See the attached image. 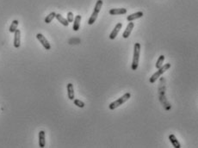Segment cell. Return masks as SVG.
I'll return each mask as SVG.
<instances>
[{
    "mask_svg": "<svg viewBox=\"0 0 198 148\" xmlns=\"http://www.w3.org/2000/svg\"><path fill=\"white\" fill-rule=\"evenodd\" d=\"M170 68H171V64H170V63L166 64V65H162L161 67H160V68L158 69V71H157L153 74V75L149 79V82H150L151 84L155 83L156 80H157L158 78H160V77L163 75V74H164L166 71H168Z\"/></svg>",
    "mask_w": 198,
    "mask_h": 148,
    "instance_id": "3957f363",
    "label": "cell"
},
{
    "mask_svg": "<svg viewBox=\"0 0 198 148\" xmlns=\"http://www.w3.org/2000/svg\"><path fill=\"white\" fill-rule=\"evenodd\" d=\"M67 21H68V22H73V20H74V16H73V13L72 12H68L67 13V19H66Z\"/></svg>",
    "mask_w": 198,
    "mask_h": 148,
    "instance_id": "44dd1931",
    "label": "cell"
},
{
    "mask_svg": "<svg viewBox=\"0 0 198 148\" xmlns=\"http://www.w3.org/2000/svg\"><path fill=\"white\" fill-rule=\"evenodd\" d=\"M67 95H68V98L70 100H74L75 96H74V88H73V85L69 83L67 85Z\"/></svg>",
    "mask_w": 198,
    "mask_h": 148,
    "instance_id": "5bb4252c",
    "label": "cell"
},
{
    "mask_svg": "<svg viewBox=\"0 0 198 148\" xmlns=\"http://www.w3.org/2000/svg\"><path fill=\"white\" fill-rule=\"evenodd\" d=\"M80 22H81V16L80 15L76 16V17L73 20V27H72V29L74 31H77L80 28Z\"/></svg>",
    "mask_w": 198,
    "mask_h": 148,
    "instance_id": "7c38bea8",
    "label": "cell"
},
{
    "mask_svg": "<svg viewBox=\"0 0 198 148\" xmlns=\"http://www.w3.org/2000/svg\"><path fill=\"white\" fill-rule=\"evenodd\" d=\"M36 38L37 40L42 43V45L43 46V48L46 49V50H50L51 49V45L50 43L48 42V41L46 39V37L42 34H36Z\"/></svg>",
    "mask_w": 198,
    "mask_h": 148,
    "instance_id": "8992f818",
    "label": "cell"
},
{
    "mask_svg": "<svg viewBox=\"0 0 198 148\" xmlns=\"http://www.w3.org/2000/svg\"><path fill=\"white\" fill-rule=\"evenodd\" d=\"M18 23H19V22H18L17 20H13V22H11V25L10 26L9 31H10L11 33H14V32L17 29Z\"/></svg>",
    "mask_w": 198,
    "mask_h": 148,
    "instance_id": "ac0fdd59",
    "label": "cell"
},
{
    "mask_svg": "<svg viewBox=\"0 0 198 148\" xmlns=\"http://www.w3.org/2000/svg\"><path fill=\"white\" fill-rule=\"evenodd\" d=\"M109 13L112 16H116V15H124L127 13V9L125 8H119V9H111Z\"/></svg>",
    "mask_w": 198,
    "mask_h": 148,
    "instance_id": "30bf717a",
    "label": "cell"
},
{
    "mask_svg": "<svg viewBox=\"0 0 198 148\" xmlns=\"http://www.w3.org/2000/svg\"><path fill=\"white\" fill-rule=\"evenodd\" d=\"M14 47L16 48H20L21 46V31L19 29H17L14 32Z\"/></svg>",
    "mask_w": 198,
    "mask_h": 148,
    "instance_id": "ba28073f",
    "label": "cell"
},
{
    "mask_svg": "<svg viewBox=\"0 0 198 148\" xmlns=\"http://www.w3.org/2000/svg\"><path fill=\"white\" fill-rule=\"evenodd\" d=\"M74 104H75L77 107L81 108L85 107V102H82V101H80L79 99H74Z\"/></svg>",
    "mask_w": 198,
    "mask_h": 148,
    "instance_id": "ffe728a7",
    "label": "cell"
},
{
    "mask_svg": "<svg viewBox=\"0 0 198 148\" xmlns=\"http://www.w3.org/2000/svg\"><path fill=\"white\" fill-rule=\"evenodd\" d=\"M103 3V0H97V1L95 8H94V11H93V12H92L90 19L88 20V24L89 25H92L96 22V20H97V18L98 17V14H99V12H100V11L102 9Z\"/></svg>",
    "mask_w": 198,
    "mask_h": 148,
    "instance_id": "277c9868",
    "label": "cell"
},
{
    "mask_svg": "<svg viewBox=\"0 0 198 148\" xmlns=\"http://www.w3.org/2000/svg\"><path fill=\"white\" fill-rule=\"evenodd\" d=\"M140 44L135 43L134 46V55H133V62L131 65V68L133 71H136L139 65L140 60Z\"/></svg>",
    "mask_w": 198,
    "mask_h": 148,
    "instance_id": "7a4b0ae2",
    "label": "cell"
},
{
    "mask_svg": "<svg viewBox=\"0 0 198 148\" xmlns=\"http://www.w3.org/2000/svg\"><path fill=\"white\" fill-rule=\"evenodd\" d=\"M55 16H56V13L55 12H51L48 16H47L46 17V18H45V22L46 23H50L53 20H54V18H55Z\"/></svg>",
    "mask_w": 198,
    "mask_h": 148,
    "instance_id": "d6986e66",
    "label": "cell"
},
{
    "mask_svg": "<svg viewBox=\"0 0 198 148\" xmlns=\"http://www.w3.org/2000/svg\"><path fill=\"white\" fill-rule=\"evenodd\" d=\"M122 28H123V23H122V22H118V23L115 25V28H114V29L112 30V32L110 33V34H109V39H110V40H115V37H116L117 34H118V33L120 32V30L122 29Z\"/></svg>",
    "mask_w": 198,
    "mask_h": 148,
    "instance_id": "52a82bcc",
    "label": "cell"
},
{
    "mask_svg": "<svg viewBox=\"0 0 198 148\" xmlns=\"http://www.w3.org/2000/svg\"><path fill=\"white\" fill-rule=\"evenodd\" d=\"M169 139H170L171 143L172 144V145H173L175 148H180V147H181L180 143L178 142V140L177 139V138H176V136H175L174 134H171V135L169 136Z\"/></svg>",
    "mask_w": 198,
    "mask_h": 148,
    "instance_id": "9a60e30c",
    "label": "cell"
},
{
    "mask_svg": "<svg viewBox=\"0 0 198 148\" xmlns=\"http://www.w3.org/2000/svg\"><path fill=\"white\" fill-rule=\"evenodd\" d=\"M166 79L164 77H160V82H158V99H160V102L164 107V108L166 111H169L172 108V105L166 98Z\"/></svg>",
    "mask_w": 198,
    "mask_h": 148,
    "instance_id": "6da1fadb",
    "label": "cell"
},
{
    "mask_svg": "<svg viewBox=\"0 0 198 148\" xmlns=\"http://www.w3.org/2000/svg\"><path fill=\"white\" fill-rule=\"evenodd\" d=\"M46 145V138H45V132L40 131L39 132V146L40 147H45Z\"/></svg>",
    "mask_w": 198,
    "mask_h": 148,
    "instance_id": "8fae6325",
    "label": "cell"
},
{
    "mask_svg": "<svg viewBox=\"0 0 198 148\" xmlns=\"http://www.w3.org/2000/svg\"><path fill=\"white\" fill-rule=\"evenodd\" d=\"M165 56L162 54V55H160V57H158V60H157V62H156V65H155V66H156V68L157 69H158L160 67H161L162 65H163V63H164V61H165Z\"/></svg>",
    "mask_w": 198,
    "mask_h": 148,
    "instance_id": "e0dca14e",
    "label": "cell"
},
{
    "mask_svg": "<svg viewBox=\"0 0 198 148\" xmlns=\"http://www.w3.org/2000/svg\"><path fill=\"white\" fill-rule=\"evenodd\" d=\"M55 17H56V19H57L62 25H64V26H66V27H67V26L69 25L68 21H67L65 17H63L60 14H56Z\"/></svg>",
    "mask_w": 198,
    "mask_h": 148,
    "instance_id": "2e32d148",
    "label": "cell"
},
{
    "mask_svg": "<svg viewBox=\"0 0 198 148\" xmlns=\"http://www.w3.org/2000/svg\"><path fill=\"white\" fill-rule=\"evenodd\" d=\"M143 15H144V14H143L142 11H138V12H136V13H134V14H131V15L128 16L127 20H128V22H132V21H134V20H136V19H139V18L142 17Z\"/></svg>",
    "mask_w": 198,
    "mask_h": 148,
    "instance_id": "4fadbf2b",
    "label": "cell"
},
{
    "mask_svg": "<svg viewBox=\"0 0 198 148\" xmlns=\"http://www.w3.org/2000/svg\"><path fill=\"white\" fill-rule=\"evenodd\" d=\"M134 27V23L132 22H129L128 24V26H127V28H126V29H125V31L123 34V37L124 39L128 38L129 35L131 34V32H132Z\"/></svg>",
    "mask_w": 198,
    "mask_h": 148,
    "instance_id": "9c48e42d",
    "label": "cell"
},
{
    "mask_svg": "<svg viewBox=\"0 0 198 148\" xmlns=\"http://www.w3.org/2000/svg\"><path fill=\"white\" fill-rule=\"evenodd\" d=\"M130 97H131V94H130V93H128H128H125L123 96H121L120 98H118L117 100L114 101L113 102H111V103L109 104V109L113 110V109L118 108L119 106H121L122 104H123L124 102H126Z\"/></svg>",
    "mask_w": 198,
    "mask_h": 148,
    "instance_id": "5b68a950",
    "label": "cell"
}]
</instances>
